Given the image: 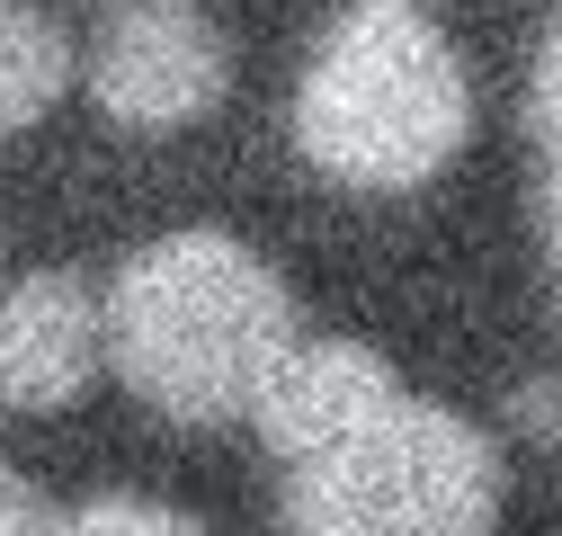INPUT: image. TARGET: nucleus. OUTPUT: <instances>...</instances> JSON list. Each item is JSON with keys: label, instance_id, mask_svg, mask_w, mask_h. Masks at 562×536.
Returning a JSON list of instances; mask_svg holds the SVG:
<instances>
[{"label": "nucleus", "instance_id": "1", "mask_svg": "<svg viewBox=\"0 0 562 536\" xmlns=\"http://www.w3.org/2000/svg\"><path fill=\"white\" fill-rule=\"evenodd\" d=\"M295 340L286 278L233 233H161L116 268L108 358L170 421H241Z\"/></svg>", "mask_w": 562, "mask_h": 536}, {"label": "nucleus", "instance_id": "2", "mask_svg": "<svg viewBox=\"0 0 562 536\" xmlns=\"http://www.w3.org/2000/svg\"><path fill=\"white\" fill-rule=\"evenodd\" d=\"M473 134V90L447 27L419 0L339 10L295 90V144L348 188H419Z\"/></svg>", "mask_w": 562, "mask_h": 536}, {"label": "nucleus", "instance_id": "3", "mask_svg": "<svg viewBox=\"0 0 562 536\" xmlns=\"http://www.w3.org/2000/svg\"><path fill=\"white\" fill-rule=\"evenodd\" d=\"M501 447L464 412L402 393L375 429L286 474L295 536H491L501 518Z\"/></svg>", "mask_w": 562, "mask_h": 536}, {"label": "nucleus", "instance_id": "4", "mask_svg": "<svg viewBox=\"0 0 562 536\" xmlns=\"http://www.w3.org/2000/svg\"><path fill=\"white\" fill-rule=\"evenodd\" d=\"M233 90L224 27L188 0H125L90 45V99L116 125H196Z\"/></svg>", "mask_w": 562, "mask_h": 536}, {"label": "nucleus", "instance_id": "5", "mask_svg": "<svg viewBox=\"0 0 562 536\" xmlns=\"http://www.w3.org/2000/svg\"><path fill=\"white\" fill-rule=\"evenodd\" d=\"M108 367V295L72 268H36L0 295V402L10 412H63Z\"/></svg>", "mask_w": 562, "mask_h": 536}, {"label": "nucleus", "instance_id": "6", "mask_svg": "<svg viewBox=\"0 0 562 536\" xmlns=\"http://www.w3.org/2000/svg\"><path fill=\"white\" fill-rule=\"evenodd\" d=\"M393 402H402V384L367 340H295L277 358V376L259 384L250 421L286 465H313V456L348 447L358 429H375Z\"/></svg>", "mask_w": 562, "mask_h": 536}, {"label": "nucleus", "instance_id": "7", "mask_svg": "<svg viewBox=\"0 0 562 536\" xmlns=\"http://www.w3.org/2000/svg\"><path fill=\"white\" fill-rule=\"evenodd\" d=\"M72 81V36L36 0H0V134L36 125Z\"/></svg>", "mask_w": 562, "mask_h": 536}, {"label": "nucleus", "instance_id": "8", "mask_svg": "<svg viewBox=\"0 0 562 536\" xmlns=\"http://www.w3.org/2000/svg\"><path fill=\"white\" fill-rule=\"evenodd\" d=\"M54 536H196V527L161 501H90L72 518H54Z\"/></svg>", "mask_w": 562, "mask_h": 536}, {"label": "nucleus", "instance_id": "9", "mask_svg": "<svg viewBox=\"0 0 562 536\" xmlns=\"http://www.w3.org/2000/svg\"><path fill=\"white\" fill-rule=\"evenodd\" d=\"M527 116H536V144L562 161V19L536 45V81H527Z\"/></svg>", "mask_w": 562, "mask_h": 536}, {"label": "nucleus", "instance_id": "10", "mask_svg": "<svg viewBox=\"0 0 562 536\" xmlns=\"http://www.w3.org/2000/svg\"><path fill=\"white\" fill-rule=\"evenodd\" d=\"M0 536H54V518H45V501L0 465Z\"/></svg>", "mask_w": 562, "mask_h": 536}, {"label": "nucleus", "instance_id": "11", "mask_svg": "<svg viewBox=\"0 0 562 536\" xmlns=\"http://www.w3.org/2000/svg\"><path fill=\"white\" fill-rule=\"evenodd\" d=\"M544 224H553V268H562V161H553V188H544Z\"/></svg>", "mask_w": 562, "mask_h": 536}]
</instances>
